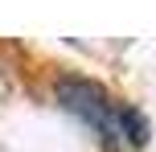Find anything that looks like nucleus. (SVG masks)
Segmentation results:
<instances>
[{
    "label": "nucleus",
    "mask_w": 156,
    "mask_h": 152,
    "mask_svg": "<svg viewBox=\"0 0 156 152\" xmlns=\"http://www.w3.org/2000/svg\"><path fill=\"white\" fill-rule=\"evenodd\" d=\"M54 99L62 111L78 115L86 128H94L103 140H127V144H148V119H144L136 107L115 103L99 82L78 78V74H62L54 82Z\"/></svg>",
    "instance_id": "nucleus-1"
}]
</instances>
